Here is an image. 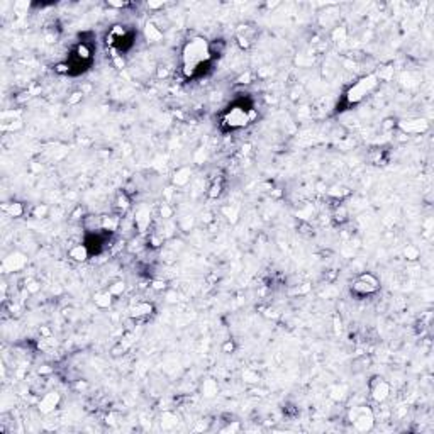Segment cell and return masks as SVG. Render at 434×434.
Returning a JSON list of instances; mask_svg holds the SVG:
<instances>
[{"instance_id":"1","label":"cell","mask_w":434,"mask_h":434,"mask_svg":"<svg viewBox=\"0 0 434 434\" xmlns=\"http://www.w3.org/2000/svg\"><path fill=\"white\" fill-rule=\"evenodd\" d=\"M212 59V46L205 37L195 36L189 39L181 49V72L185 77L194 78L209 67Z\"/></svg>"},{"instance_id":"2","label":"cell","mask_w":434,"mask_h":434,"mask_svg":"<svg viewBox=\"0 0 434 434\" xmlns=\"http://www.w3.org/2000/svg\"><path fill=\"white\" fill-rule=\"evenodd\" d=\"M377 85H379V78H377V75H368V77H363L356 83H353V85L348 88V92L344 93V100H346L348 105L360 104V102L365 99V97H368L373 90H375Z\"/></svg>"},{"instance_id":"3","label":"cell","mask_w":434,"mask_h":434,"mask_svg":"<svg viewBox=\"0 0 434 434\" xmlns=\"http://www.w3.org/2000/svg\"><path fill=\"white\" fill-rule=\"evenodd\" d=\"M251 120H253V112H251V109H248V107H244L241 104L231 105L222 115V124L231 131H237V129L246 128Z\"/></svg>"},{"instance_id":"4","label":"cell","mask_w":434,"mask_h":434,"mask_svg":"<svg viewBox=\"0 0 434 434\" xmlns=\"http://www.w3.org/2000/svg\"><path fill=\"white\" fill-rule=\"evenodd\" d=\"M93 58V49L88 43H80L77 48L73 49L72 56L68 58L67 67H68V73H82L90 67Z\"/></svg>"},{"instance_id":"5","label":"cell","mask_w":434,"mask_h":434,"mask_svg":"<svg viewBox=\"0 0 434 434\" xmlns=\"http://www.w3.org/2000/svg\"><path fill=\"white\" fill-rule=\"evenodd\" d=\"M379 290H380V282L371 273H363L351 283V293L356 297H370Z\"/></svg>"},{"instance_id":"6","label":"cell","mask_w":434,"mask_h":434,"mask_svg":"<svg viewBox=\"0 0 434 434\" xmlns=\"http://www.w3.org/2000/svg\"><path fill=\"white\" fill-rule=\"evenodd\" d=\"M351 422L358 431H370L373 427V424H375V419H373V414L370 409L356 407L351 412Z\"/></svg>"},{"instance_id":"7","label":"cell","mask_w":434,"mask_h":434,"mask_svg":"<svg viewBox=\"0 0 434 434\" xmlns=\"http://www.w3.org/2000/svg\"><path fill=\"white\" fill-rule=\"evenodd\" d=\"M370 392H371V399L375 402H384V400L389 397L390 394V385L382 379V377H375L373 382L370 384Z\"/></svg>"},{"instance_id":"8","label":"cell","mask_w":434,"mask_h":434,"mask_svg":"<svg viewBox=\"0 0 434 434\" xmlns=\"http://www.w3.org/2000/svg\"><path fill=\"white\" fill-rule=\"evenodd\" d=\"M58 404H59V395L56 394V392H49V394H46L44 397L41 399L39 410L43 414H49L58 407Z\"/></svg>"},{"instance_id":"9","label":"cell","mask_w":434,"mask_h":434,"mask_svg":"<svg viewBox=\"0 0 434 434\" xmlns=\"http://www.w3.org/2000/svg\"><path fill=\"white\" fill-rule=\"evenodd\" d=\"M400 128H402L407 134H417V133H422V131L427 129V122L424 119L402 120V122H400Z\"/></svg>"},{"instance_id":"10","label":"cell","mask_w":434,"mask_h":434,"mask_svg":"<svg viewBox=\"0 0 434 434\" xmlns=\"http://www.w3.org/2000/svg\"><path fill=\"white\" fill-rule=\"evenodd\" d=\"M70 258L75 261H85L88 256H90V251H88L87 244H77L75 248L70 250Z\"/></svg>"},{"instance_id":"11","label":"cell","mask_w":434,"mask_h":434,"mask_svg":"<svg viewBox=\"0 0 434 434\" xmlns=\"http://www.w3.org/2000/svg\"><path fill=\"white\" fill-rule=\"evenodd\" d=\"M151 312H153V305L146 304V302H141V304H136V307H133V309H131V316L139 319V317L149 316Z\"/></svg>"},{"instance_id":"12","label":"cell","mask_w":434,"mask_h":434,"mask_svg":"<svg viewBox=\"0 0 434 434\" xmlns=\"http://www.w3.org/2000/svg\"><path fill=\"white\" fill-rule=\"evenodd\" d=\"M24 263H26V258H24V256H19V260H14V255H12L11 258H7L6 261H4V268H6L7 272H14V270H19V268H21Z\"/></svg>"},{"instance_id":"13","label":"cell","mask_w":434,"mask_h":434,"mask_svg":"<svg viewBox=\"0 0 434 434\" xmlns=\"http://www.w3.org/2000/svg\"><path fill=\"white\" fill-rule=\"evenodd\" d=\"M146 39L151 41V43H156V41L161 39V32L158 31L153 24H148L146 26Z\"/></svg>"},{"instance_id":"14","label":"cell","mask_w":434,"mask_h":434,"mask_svg":"<svg viewBox=\"0 0 434 434\" xmlns=\"http://www.w3.org/2000/svg\"><path fill=\"white\" fill-rule=\"evenodd\" d=\"M189 176H190V170L181 168L178 173H175V183L176 185H185L187 181H189Z\"/></svg>"},{"instance_id":"15","label":"cell","mask_w":434,"mask_h":434,"mask_svg":"<svg viewBox=\"0 0 434 434\" xmlns=\"http://www.w3.org/2000/svg\"><path fill=\"white\" fill-rule=\"evenodd\" d=\"M110 298H112V293H110V292L99 293V295L95 297V302H97V305H100V307H107V305L110 304Z\"/></svg>"},{"instance_id":"16","label":"cell","mask_w":434,"mask_h":434,"mask_svg":"<svg viewBox=\"0 0 434 434\" xmlns=\"http://www.w3.org/2000/svg\"><path fill=\"white\" fill-rule=\"evenodd\" d=\"M7 211H9V214H11V216H14V217H19L22 214V205L21 204H11L9 205V207H6Z\"/></svg>"},{"instance_id":"17","label":"cell","mask_w":434,"mask_h":434,"mask_svg":"<svg viewBox=\"0 0 434 434\" xmlns=\"http://www.w3.org/2000/svg\"><path fill=\"white\" fill-rule=\"evenodd\" d=\"M122 290H124V283L119 282V283H115V287H110L109 292L112 293V295H117V293H120Z\"/></svg>"}]
</instances>
